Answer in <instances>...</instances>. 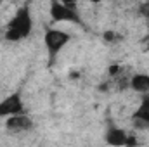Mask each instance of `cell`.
Here are the masks:
<instances>
[{"label":"cell","instance_id":"cell-1","mask_svg":"<svg viewBox=\"0 0 149 147\" xmlns=\"http://www.w3.org/2000/svg\"><path fill=\"white\" fill-rule=\"evenodd\" d=\"M31 30H33V17H31L30 7L28 5L19 7L5 26V40L21 42V40L30 37Z\"/></svg>","mask_w":149,"mask_h":147},{"label":"cell","instance_id":"cell-2","mask_svg":"<svg viewBox=\"0 0 149 147\" xmlns=\"http://www.w3.org/2000/svg\"><path fill=\"white\" fill-rule=\"evenodd\" d=\"M50 17L56 23H74V24H81V17H80L78 10L74 9V5L63 3L59 0H52L50 2Z\"/></svg>","mask_w":149,"mask_h":147},{"label":"cell","instance_id":"cell-3","mask_svg":"<svg viewBox=\"0 0 149 147\" xmlns=\"http://www.w3.org/2000/svg\"><path fill=\"white\" fill-rule=\"evenodd\" d=\"M70 40H71L70 33H66L63 30H47L45 37H43V42H45V47H47V52H49L50 59H54L68 45Z\"/></svg>","mask_w":149,"mask_h":147},{"label":"cell","instance_id":"cell-4","mask_svg":"<svg viewBox=\"0 0 149 147\" xmlns=\"http://www.w3.org/2000/svg\"><path fill=\"white\" fill-rule=\"evenodd\" d=\"M24 109L23 104V97L19 92H12L10 95H7L5 99L0 101V118H9L14 114H19Z\"/></svg>","mask_w":149,"mask_h":147},{"label":"cell","instance_id":"cell-5","mask_svg":"<svg viewBox=\"0 0 149 147\" xmlns=\"http://www.w3.org/2000/svg\"><path fill=\"white\" fill-rule=\"evenodd\" d=\"M106 142L111 144V146H130V144H135L134 139L128 137V133L118 126H109L108 133H106Z\"/></svg>","mask_w":149,"mask_h":147},{"label":"cell","instance_id":"cell-6","mask_svg":"<svg viewBox=\"0 0 149 147\" xmlns=\"http://www.w3.org/2000/svg\"><path fill=\"white\" fill-rule=\"evenodd\" d=\"M5 126H7L9 130H12V132H26V130H31L33 123H31V119H30L26 114L19 112V114L9 116L7 121H5Z\"/></svg>","mask_w":149,"mask_h":147},{"label":"cell","instance_id":"cell-7","mask_svg":"<svg viewBox=\"0 0 149 147\" xmlns=\"http://www.w3.org/2000/svg\"><path fill=\"white\" fill-rule=\"evenodd\" d=\"M134 121L141 126H149V97H146L132 114Z\"/></svg>","mask_w":149,"mask_h":147},{"label":"cell","instance_id":"cell-8","mask_svg":"<svg viewBox=\"0 0 149 147\" xmlns=\"http://www.w3.org/2000/svg\"><path fill=\"white\" fill-rule=\"evenodd\" d=\"M128 85L135 92H149V74L146 73H137L134 74L128 81Z\"/></svg>","mask_w":149,"mask_h":147},{"label":"cell","instance_id":"cell-9","mask_svg":"<svg viewBox=\"0 0 149 147\" xmlns=\"http://www.w3.org/2000/svg\"><path fill=\"white\" fill-rule=\"evenodd\" d=\"M139 12H141V16H142V17L149 19V0H148V2H144V3L139 7Z\"/></svg>","mask_w":149,"mask_h":147},{"label":"cell","instance_id":"cell-10","mask_svg":"<svg viewBox=\"0 0 149 147\" xmlns=\"http://www.w3.org/2000/svg\"><path fill=\"white\" fill-rule=\"evenodd\" d=\"M59 2H63V3H68V5H76V2H78V0H59Z\"/></svg>","mask_w":149,"mask_h":147},{"label":"cell","instance_id":"cell-11","mask_svg":"<svg viewBox=\"0 0 149 147\" xmlns=\"http://www.w3.org/2000/svg\"><path fill=\"white\" fill-rule=\"evenodd\" d=\"M146 47H148V50H149V35H148V38H146Z\"/></svg>","mask_w":149,"mask_h":147},{"label":"cell","instance_id":"cell-12","mask_svg":"<svg viewBox=\"0 0 149 147\" xmlns=\"http://www.w3.org/2000/svg\"><path fill=\"white\" fill-rule=\"evenodd\" d=\"M90 2H94V3H101V2H104V0H90Z\"/></svg>","mask_w":149,"mask_h":147}]
</instances>
